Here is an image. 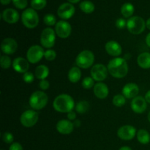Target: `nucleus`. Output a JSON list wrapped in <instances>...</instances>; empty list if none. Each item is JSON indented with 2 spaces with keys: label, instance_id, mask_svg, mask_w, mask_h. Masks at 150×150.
<instances>
[{
  "label": "nucleus",
  "instance_id": "f257e3e1",
  "mask_svg": "<svg viewBox=\"0 0 150 150\" xmlns=\"http://www.w3.org/2000/svg\"><path fill=\"white\" fill-rule=\"evenodd\" d=\"M108 73L115 79H122L128 73V64L125 58L117 57L108 62L107 65Z\"/></svg>",
  "mask_w": 150,
  "mask_h": 150
},
{
  "label": "nucleus",
  "instance_id": "f03ea898",
  "mask_svg": "<svg viewBox=\"0 0 150 150\" xmlns=\"http://www.w3.org/2000/svg\"><path fill=\"white\" fill-rule=\"evenodd\" d=\"M54 110L59 113H69L73 111L76 107L75 101L70 95L67 94H61L54 99L53 103Z\"/></svg>",
  "mask_w": 150,
  "mask_h": 150
},
{
  "label": "nucleus",
  "instance_id": "7ed1b4c3",
  "mask_svg": "<svg viewBox=\"0 0 150 150\" xmlns=\"http://www.w3.org/2000/svg\"><path fill=\"white\" fill-rule=\"evenodd\" d=\"M48 102V97L43 91H36L31 95L29 103L31 108L35 111L41 110L46 106Z\"/></svg>",
  "mask_w": 150,
  "mask_h": 150
},
{
  "label": "nucleus",
  "instance_id": "20e7f679",
  "mask_svg": "<svg viewBox=\"0 0 150 150\" xmlns=\"http://www.w3.org/2000/svg\"><path fill=\"white\" fill-rule=\"evenodd\" d=\"M146 22L140 16H132L127 21V29L133 35H140L146 29Z\"/></svg>",
  "mask_w": 150,
  "mask_h": 150
},
{
  "label": "nucleus",
  "instance_id": "39448f33",
  "mask_svg": "<svg viewBox=\"0 0 150 150\" xmlns=\"http://www.w3.org/2000/svg\"><path fill=\"white\" fill-rule=\"evenodd\" d=\"M21 21L25 27L28 29H34L39 23V16L35 10L27 8L22 13Z\"/></svg>",
  "mask_w": 150,
  "mask_h": 150
},
{
  "label": "nucleus",
  "instance_id": "423d86ee",
  "mask_svg": "<svg viewBox=\"0 0 150 150\" xmlns=\"http://www.w3.org/2000/svg\"><path fill=\"white\" fill-rule=\"evenodd\" d=\"M95 62V55L89 50H83L78 54L76 59L77 67L82 69H88L92 67Z\"/></svg>",
  "mask_w": 150,
  "mask_h": 150
},
{
  "label": "nucleus",
  "instance_id": "0eeeda50",
  "mask_svg": "<svg viewBox=\"0 0 150 150\" xmlns=\"http://www.w3.org/2000/svg\"><path fill=\"white\" fill-rule=\"evenodd\" d=\"M55 30L51 27H47L42 30L40 35V43L44 48L51 49L54 46L56 42Z\"/></svg>",
  "mask_w": 150,
  "mask_h": 150
},
{
  "label": "nucleus",
  "instance_id": "6e6552de",
  "mask_svg": "<svg viewBox=\"0 0 150 150\" xmlns=\"http://www.w3.org/2000/svg\"><path fill=\"white\" fill-rule=\"evenodd\" d=\"M39 120L38 113L35 110H26L22 113L20 117L21 124L25 127H32L35 126Z\"/></svg>",
  "mask_w": 150,
  "mask_h": 150
},
{
  "label": "nucleus",
  "instance_id": "1a4fd4ad",
  "mask_svg": "<svg viewBox=\"0 0 150 150\" xmlns=\"http://www.w3.org/2000/svg\"><path fill=\"white\" fill-rule=\"evenodd\" d=\"M44 54L45 51L42 47L38 45H33L28 49L26 52V59L31 64H36L42 59Z\"/></svg>",
  "mask_w": 150,
  "mask_h": 150
},
{
  "label": "nucleus",
  "instance_id": "9d476101",
  "mask_svg": "<svg viewBox=\"0 0 150 150\" xmlns=\"http://www.w3.org/2000/svg\"><path fill=\"white\" fill-rule=\"evenodd\" d=\"M108 68L103 64H96L91 69V77L98 82L103 81L108 76Z\"/></svg>",
  "mask_w": 150,
  "mask_h": 150
},
{
  "label": "nucleus",
  "instance_id": "9b49d317",
  "mask_svg": "<svg viewBox=\"0 0 150 150\" xmlns=\"http://www.w3.org/2000/svg\"><path fill=\"white\" fill-rule=\"evenodd\" d=\"M55 32L59 38L62 39L67 38L71 35V25L66 21H59L55 25Z\"/></svg>",
  "mask_w": 150,
  "mask_h": 150
},
{
  "label": "nucleus",
  "instance_id": "f8f14e48",
  "mask_svg": "<svg viewBox=\"0 0 150 150\" xmlns=\"http://www.w3.org/2000/svg\"><path fill=\"white\" fill-rule=\"evenodd\" d=\"M75 12H76V9L71 3H63L59 7L57 10V15L60 18L65 21L71 18L74 16Z\"/></svg>",
  "mask_w": 150,
  "mask_h": 150
},
{
  "label": "nucleus",
  "instance_id": "ddd939ff",
  "mask_svg": "<svg viewBox=\"0 0 150 150\" xmlns=\"http://www.w3.org/2000/svg\"><path fill=\"white\" fill-rule=\"evenodd\" d=\"M136 129L132 125H123L117 130V136L124 141H130L136 136Z\"/></svg>",
  "mask_w": 150,
  "mask_h": 150
},
{
  "label": "nucleus",
  "instance_id": "4468645a",
  "mask_svg": "<svg viewBox=\"0 0 150 150\" xmlns=\"http://www.w3.org/2000/svg\"><path fill=\"white\" fill-rule=\"evenodd\" d=\"M1 50L5 55L13 54L18 50V42L13 38H5L1 42Z\"/></svg>",
  "mask_w": 150,
  "mask_h": 150
},
{
  "label": "nucleus",
  "instance_id": "2eb2a0df",
  "mask_svg": "<svg viewBox=\"0 0 150 150\" xmlns=\"http://www.w3.org/2000/svg\"><path fill=\"white\" fill-rule=\"evenodd\" d=\"M147 102L144 98L142 96H137L133 98L131 101V108L133 112L136 114H142L147 108Z\"/></svg>",
  "mask_w": 150,
  "mask_h": 150
},
{
  "label": "nucleus",
  "instance_id": "dca6fc26",
  "mask_svg": "<svg viewBox=\"0 0 150 150\" xmlns=\"http://www.w3.org/2000/svg\"><path fill=\"white\" fill-rule=\"evenodd\" d=\"M13 68L18 73H25L29 68V62L27 59L21 57H17L13 61Z\"/></svg>",
  "mask_w": 150,
  "mask_h": 150
},
{
  "label": "nucleus",
  "instance_id": "f3484780",
  "mask_svg": "<svg viewBox=\"0 0 150 150\" xmlns=\"http://www.w3.org/2000/svg\"><path fill=\"white\" fill-rule=\"evenodd\" d=\"M56 128L60 134L69 135L73 131L75 127L73 122L69 120H62L57 123Z\"/></svg>",
  "mask_w": 150,
  "mask_h": 150
},
{
  "label": "nucleus",
  "instance_id": "a211bd4d",
  "mask_svg": "<svg viewBox=\"0 0 150 150\" xmlns=\"http://www.w3.org/2000/svg\"><path fill=\"white\" fill-rule=\"evenodd\" d=\"M105 49L107 54L111 57H118L122 53V48L119 42L115 40H110L105 43Z\"/></svg>",
  "mask_w": 150,
  "mask_h": 150
},
{
  "label": "nucleus",
  "instance_id": "6ab92c4d",
  "mask_svg": "<svg viewBox=\"0 0 150 150\" xmlns=\"http://www.w3.org/2000/svg\"><path fill=\"white\" fill-rule=\"evenodd\" d=\"M1 17L6 23L9 24H14L18 21L20 16L17 10L13 8H7L2 12Z\"/></svg>",
  "mask_w": 150,
  "mask_h": 150
},
{
  "label": "nucleus",
  "instance_id": "aec40b11",
  "mask_svg": "<svg viewBox=\"0 0 150 150\" xmlns=\"http://www.w3.org/2000/svg\"><path fill=\"white\" fill-rule=\"evenodd\" d=\"M139 92V87L136 83H128L124 86L122 90V93L125 97L126 99H133L137 97Z\"/></svg>",
  "mask_w": 150,
  "mask_h": 150
},
{
  "label": "nucleus",
  "instance_id": "412c9836",
  "mask_svg": "<svg viewBox=\"0 0 150 150\" xmlns=\"http://www.w3.org/2000/svg\"><path fill=\"white\" fill-rule=\"evenodd\" d=\"M94 94L98 99L103 100L108 97L109 89L108 86L103 82H98L94 86Z\"/></svg>",
  "mask_w": 150,
  "mask_h": 150
},
{
  "label": "nucleus",
  "instance_id": "4be33fe9",
  "mask_svg": "<svg viewBox=\"0 0 150 150\" xmlns=\"http://www.w3.org/2000/svg\"><path fill=\"white\" fill-rule=\"evenodd\" d=\"M138 65L142 69L150 68V53L144 52L139 55L137 58Z\"/></svg>",
  "mask_w": 150,
  "mask_h": 150
},
{
  "label": "nucleus",
  "instance_id": "5701e85b",
  "mask_svg": "<svg viewBox=\"0 0 150 150\" xmlns=\"http://www.w3.org/2000/svg\"><path fill=\"white\" fill-rule=\"evenodd\" d=\"M67 77H68V80L71 83H75L79 82L81 78V68H79V67H73L72 68H70V70L68 72Z\"/></svg>",
  "mask_w": 150,
  "mask_h": 150
},
{
  "label": "nucleus",
  "instance_id": "b1692460",
  "mask_svg": "<svg viewBox=\"0 0 150 150\" xmlns=\"http://www.w3.org/2000/svg\"><path fill=\"white\" fill-rule=\"evenodd\" d=\"M49 75V69L45 64H40L36 67L35 71V76L39 80H44Z\"/></svg>",
  "mask_w": 150,
  "mask_h": 150
},
{
  "label": "nucleus",
  "instance_id": "393cba45",
  "mask_svg": "<svg viewBox=\"0 0 150 150\" xmlns=\"http://www.w3.org/2000/svg\"><path fill=\"white\" fill-rule=\"evenodd\" d=\"M134 6L131 3H125L121 7V14L122 15L123 17L126 18H131L134 13Z\"/></svg>",
  "mask_w": 150,
  "mask_h": 150
},
{
  "label": "nucleus",
  "instance_id": "a878e982",
  "mask_svg": "<svg viewBox=\"0 0 150 150\" xmlns=\"http://www.w3.org/2000/svg\"><path fill=\"white\" fill-rule=\"evenodd\" d=\"M138 142L142 144H147L150 142V134L147 130L144 129H141L137 132Z\"/></svg>",
  "mask_w": 150,
  "mask_h": 150
},
{
  "label": "nucleus",
  "instance_id": "bb28decb",
  "mask_svg": "<svg viewBox=\"0 0 150 150\" xmlns=\"http://www.w3.org/2000/svg\"><path fill=\"white\" fill-rule=\"evenodd\" d=\"M79 7H80L81 10L82 12H83L84 13H86V14L92 13L95 11V4L91 1H88V0H85V1H83L82 2H81Z\"/></svg>",
  "mask_w": 150,
  "mask_h": 150
},
{
  "label": "nucleus",
  "instance_id": "cd10ccee",
  "mask_svg": "<svg viewBox=\"0 0 150 150\" xmlns=\"http://www.w3.org/2000/svg\"><path fill=\"white\" fill-rule=\"evenodd\" d=\"M89 103L85 100H81L80 102H79L76 105V107H75L76 111L77 113H79V114H84V113L87 112L89 111Z\"/></svg>",
  "mask_w": 150,
  "mask_h": 150
},
{
  "label": "nucleus",
  "instance_id": "c85d7f7f",
  "mask_svg": "<svg viewBox=\"0 0 150 150\" xmlns=\"http://www.w3.org/2000/svg\"><path fill=\"white\" fill-rule=\"evenodd\" d=\"M112 103L116 107H122L126 103V98L122 94V95H120V94L116 95L113 98Z\"/></svg>",
  "mask_w": 150,
  "mask_h": 150
},
{
  "label": "nucleus",
  "instance_id": "c756f323",
  "mask_svg": "<svg viewBox=\"0 0 150 150\" xmlns=\"http://www.w3.org/2000/svg\"><path fill=\"white\" fill-rule=\"evenodd\" d=\"M47 0H32L31 6L35 10H40L46 6Z\"/></svg>",
  "mask_w": 150,
  "mask_h": 150
},
{
  "label": "nucleus",
  "instance_id": "7c9ffc66",
  "mask_svg": "<svg viewBox=\"0 0 150 150\" xmlns=\"http://www.w3.org/2000/svg\"><path fill=\"white\" fill-rule=\"evenodd\" d=\"M0 65L2 69H8L13 65V62L10 57L7 55L1 56L0 58Z\"/></svg>",
  "mask_w": 150,
  "mask_h": 150
},
{
  "label": "nucleus",
  "instance_id": "2f4dec72",
  "mask_svg": "<svg viewBox=\"0 0 150 150\" xmlns=\"http://www.w3.org/2000/svg\"><path fill=\"white\" fill-rule=\"evenodd\" d=\"M43 22L45 25L48 26H52L57 24V18L55 16L51 13L46 14L43 18Z\"/></svg>",
  "mask_w": 150,
  "mask_h": 150
},
{
  "label": "nucleus",
  "instance_id": "473e14b6",
  "mask_svg": "<svg viewBox=\"0 0 150 150\" xmlns=\"http://www.w3.org/2000/svg\"><path fill=\"white\" fill-rule=\"evenodd\" d=\"M81 85L85 89H90L95 86V80L90 76L85 77L82 81Z\"/></svg>",
  "mask_w": 150,
  "mask_h": 150
},
{
  "label": "nucleus",
  "instance_id": "72a5a7b5",
  "mask_svg": "<svg viewBox=\"0 0 150 150\" xmlns=\"http://www.w3.org/2000/svg\"><path fill=\"white\" fill-rule=\"evenodd\" d=\"M44 57L47 61H54L57 57V53L53 49H48L45 51Z\"/></svg>",
  "mask_w": 150,
  "mask_h": 150
},
{
  "label": "nucleus",
  "instance_id": "f704fd0d",
  "mask_svg": "<svg viewBox=\"0 0 150 150\" xmlns=\"http://www.w3.org/2000/svg\"><path fill=\"white\" fill-rule=\"evenodd\" d=\"M12 1H13L15 7L19 10L25 9L28 5L27 0H12Z\"/></svg>",
  "mask_w": 150,
  "mask_h": 150
},
{
  "label": "nucleus",
  "instance_id": "c9c22d12",
  "mask_svg": "<svg viewBox=\"0 0 150 150\" xmlns=\"http://www.w3.org/2000/svg\"><path fill=\"white\" fill-rule=\"evenodd\" d=\"M2 140L4 143L6 144H13V141H14V136L10 132H5L2 134Z\"/></svg>",
  "mask_w": 150,
  "mask_h": 150
},
{
  "label": "nucleus",
  "instance_id": "e433bc0d",
  "mask_svg": "<svg viewBox=\"0 0 150 150\" xmlns=\"http://www.w3.org/2000/svg\"><path fill=\"white\" fill-rule=\"evenodd\" d=\"M35 74L32 73V72H26V73H23V81L26 82V83H31L34 81L35 80Z\"/></svg>",
  "mask_w": 150,
  "mask_h": 150
},
{
  "label": "nucleus",
  "instance_id": "4c0bfd02",
  "mask_svg": "<svg viewBox=\"0 0 150 150\" xmlns=\"http://www.w3.org/2000/svg\"><path fill=\"white\" fill-rule=\"evenodd\" d=\"M115 26L117 29H122L125 26L127 27V21L124 18H118L116 21Z\"/></svg>",
  "mask_w": 150,
  "mask_h": 150
},
{
  "label": "nucleus",
  "instance_id": "58836bf2",
  "mask_svg": "<svg viewBox=\"0 0 150 150\" xmlns=\"http://www.w3.org/2000/svg\"><path fill=\"white\" fill-rule=\"evenodd\" d=\"M39 87L42 90H47L49 89L50 83L47 80L44 79V80H41L39 83Z\"/></svg>",
  "mask_w": 150,
  "mask_h": 150
},
{
  "label": "nucleus",
  "instance_id": "ea45409f",
  "mask_svg": "<svg viewBox=\"0 0 150 150\" xmlns=\"http://www.w3.org/2000/svg\"><path fill=\"white\" fill-rule=\"evenodd\" d=\"M9 150H23V146H22V145L20 143L15 142V143H13L10 145Z\"/></svg>",
  "mask_w": 150,
  "mask_h": 150
},
{
  "label": "nucleus",
  "instance_id": "a19ab883",
  "mask_svg": "<svg viewBox=\"0 0 150 150\" xmlns=\"http://www.w3.org/2000/svg\"><path fill=\"white\" fill-rule=\"evenodd\" d=\"M67 119L70 121H73V120H76V113L74 111H72L70 112L67 113Z\"/></svg>",
  "mask_w": 150,
  "mask_h": 150
},
{
  "label": "nucleus",
  "instance_id": "79ce46f5",
  "mask_svg": "<svg viewBox=\"0 0 150 150\" xmlns=\"http://www.w3.org/2000/svg\"><path fill=\"white\" fill-rule=\"evenodd\" d=\"M73 125H74L75 127H79L81 125V122L80 120L76 119V120H74V122H73Z\"/></svg>",
  "mask_w": 150,
  "mask_h": 150
},
{
  "label": "nucleus",
  "instance_id": "37998d69",
  "mask_svg": "<svg viewBox=\"0 0 150 150\" xmlns=\"http://www.w3.org/2000/svg\"><path fill=\"white\" fill-rule=\"evenodd\" d=\"M144 98H145V100H146V102H147L148 103L150 104V90H149L147 92H146V95H145Z\"/></svg>",
  "mask_w": 150,
  "mask_h": 150
},
{
  "label": "nucleus",
  "instance_id": "c03bdc74",
  "mask_svg": "<svg viewBox=\"0 0 150 150\" xmlns=\"http://www.w3.org/2000/svg\"><path fill=\"white\" fill-rule=\"evenodd\" d=\"M146 43L147 46H149L150 48V32L146 37Z\"/></svg>",
  "mask_w": 150,
  "mask_h": 150
},
{
  "label": "nucleus",
  "instance_id": "a18cd8bd",
  "mask_svg": "<svg viewBox=\"0 0 150 150\" xmlns=\"http://www.w3.org/2000/svg\"><path fill=\"white\" fill-rule=\"evenodd\" d=\"M11 1L12 0H0L1 4H3V5H7L11 2Z\"/></svg>",
  "mask_w": 150,
  "mask_h": 150
},
{
  "label": "nucleus",
  "instance_id": "49530a36",
  "mask_svg": "<svg viewBox=\"0 0 150 150\" xmlns=\"http://www.w3.org/2000/svg\"><path fill=\"white\" fill-rule=\"evenodd\" d=\"M146 27H147V29L150 30V18H148L147 21H146Z\"/></svg>",
  "mask_w": 150,
  "mask_h": 150
},
{
  "label": "nucleus",
  "instance_id": "de8ad7c7",
  "mask_svg": "<svg viewBox=\"0 0 150 150\" xmlns=\"http://www.w3.org/2000/svg\"><path fill=\"white\" fill-rule=\"evenodd\" d=\"M120 150H132V149L130 147H129V146H122V147H121L120 149Z\"/></svg>",
  "mask_w": 150,
  "mask_h": 150
},
{
  "label": "nucleus",
  "instance_id": "09e8293b",
  "mask_svg": "<svg viewBox=\"0 0 150 150\" xmlns=\"http://www.w3.org/2000/svg\"><path fill=\"white\" fill-rule=\"evenodd\" d=\"M67 1H68L70 3H71V4H76V3L79 2L80 0H67Z\"/></svg>",
  "mask_w": 150,
  "mask_h": 150
},
{
  "label": "nucleus",
  "instance_id": "8fccbe9b",
  "mask_svg": "<svg viewBox=\"0 0 150 150\" xmlns=\"http://www.w3.org/2000/svg\"><path fill=\"white\" fill-rule=\"evenodd\" d=\"M148 120H149V122H150V111L149 112V114H148Z\"/></svg>",
  "mask_w": 150,
  "mask_h": 150
}]
</instances>
